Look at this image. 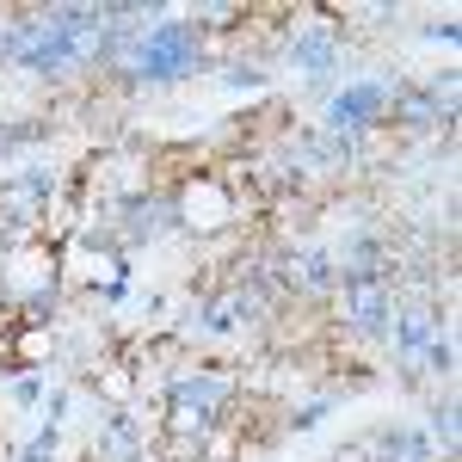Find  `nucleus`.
I'll return each instance as SVG.
<instances>
[{"label": "nucleus", "mask_w": 462, "mask_h": 462, "mask_svg": "<svg viewBox=\"0 0 462 462\" xmlns=\"http://www.w3.org/2000/svg\"><path fill=\"white\" fill-rule=\"evenodd\" d=\"M198 56H204V25L198 19H161L130 50V80H179V74L198 69Z\"/></svg>", "instance_id": "nucleus-1"}, {"label": "nucleus", "mask_w": 462, "mask_h": 462, "mask_svg": "<svg viewBox=\"0 0 462 462\" xmlns=\"http://www.w3.org/2000/svg\"><path fill=\"white\" fill-rule=\"evenodd\" d=\"M339 309H346V327L352 333H389L394 320V278L389 265H339Z\"/></svg>", "instance_id": "nucleus-2"}, {"label": "nucleus", "mask_w": 462, "mask_h": 462, "mask_svg": "<svg viewBox=\"0 0 462 462\" xmlns=\"http://www.w3.org/2000/svg\"><path fill=\"white\" fill-rule=\"evenodd\" d=\"M389 99H394V80H352V87H339L327 99V136L352 143L364 130H376L389 117Z\"/></svg>", "instance_id": "nucleus-3"}, {"label": "nucleus", "mask_w": 462, "mask_h": 462, "mask_svg": "<svg viewBox=\"0 0 462 462\" xmlns=\"http://www.w3.org/2000/svg\"><path fill=\"white\" fill-rule=\"evenodd\" d=\"M450 111H457V99H450V87H444V80H438V87H394V99H389V117L401 124V130L450 124Z\"/></svg>", "instance_id": "nucleus-4"}, {"label": "nucleus", "mask_w": 462, "mask_h": 462, "mask_svg": "<svg viewBox=\"0 0 462 462\" xmlns=\"http://www.w3.org/2000/svg\"><path fill=\"white\" fill-rule=\"evenodd\" d=\"M290 62L309 74V80H327V74L339 69V25H327V19L302 25V32L290 37Z\"/></svg>", "instance_id": "nucleus-5"}, {"label": "nucleus", "mask_w": 462, "mask_h": 462, "mask_svg": "<svg viewBox=\"0 0 462 462\" xmlns=\"http://www.w3.org/2000/svg\"><path fill=\"white\" fill-rule=\"evenodd\" d=\"M93 462H148V444H143V426L130 407H117L106 420V431L93 438Z\"/></svg>", "instance_id": "nucleus-6"}, {"label": "nucleus", "mask_w": 462, "mask_h": 462, "mask_svg": "<svg viewBox=\"0 0 462 462\" xmlns=\"http://www.w3.org/2000/svg\"><path fill=\"white\" fill-rule=\"evenodd\" d=\"M179 222H191V228H216V222H228L235 216V198L216 185V179H204V185H191L185 198H179Z\"/></svg>", "instance_id": "nucleus-7"}, {"label": "nucleus", "mask_w": 462, "mask_h": 462, "mask_svg": "<svg viewBox=\"0 0 462 462\" xmlns=\"http://www.w3.org/2000/svg\"><path fill=\"white\" fill-rule=\"evenodd\" d=\"M364 457L370 462H431V444H426V431H413V426H383L364 444Z\"/></svg>", "instance_id": "nucleus-8"}, {"label": "nucleus", "mask_w": 462, "mask_h": 462, "mask_svg": "<svg viewBox=\"0 0 462 462\" xmlns=\"http://www.w3.org/2000/svg\"><path fill=\"white\" fill-rule=\"evenodd\" d=\"M284 284L296 296H327V290H339V265H333V253H296L284 265Z\"/></svg>", "instance_id": "nucleus-9"}, {"label": "nucleus", "mask_w": 462, "mask_h": 462, "mask_svg": "<svg viewBox=\"0 0 462 462\" xmlns=\"http://www.w3.org/2000/svg\"><path fill=\"white\" fill-rule=\"evenodd\" d=\"M389 333H394V352L401 357H420L431 339H438V315H431V309H407L401 320H389Z\"/></svg>", "instance_id": "nucleus-10"}, {"label": "nucleus", "mask_w": 462, "mask_h": 462, "mask_svg": "<svg viewBox=\"0 0 462 462\" xmlns=\"http://www.w3.org/2000/svg\"><path fill=\"white\" fill-rule=\"evenodd\" d=\"M431 438H444V457H457V401L450 394L431 407Z\"/></svg>", "instance_id": "nucleus-11"}, {"label": "nucleus", "mask_w": 462, "mask_h": 462, "mask_svg": "<svg viewBox=\"0 0 462 462\" xmlns=\"http://www.w3.org/2000/svg\"><path fill=\"white\" fill-rule=\"evenodd\" d=\"M420 357H426V370H431V376H450V370H457V346H450L444 333H438V339H431V346H426Z\"/></svg>", "instance_id": "nucleus-12"}, {"label": "nucleus", "mask_w": 462, "mask_h": 462, "mask_svg": "<svg viewBox=\"0 0 462 462\" xmlns=\"http://www.w3.org/2000/svg\"><path fill=\"white\" fill-rule=\"evenodd\" d=\"M19 462H56V426H43V431H37L32 444L19 450Z\"/></svg>", "instance_id": "nucleus-13"}, {"label": "nucleus", "mask_w": 462, "mask_h": 462, "mask_svg": "<svg viewBox=\"0 0 462 462\" xmlns=\"http://www.w3.org/2000/svg\"><path fill=\"white\" fill-rule=\"evenodd\" d=\"M259 80H265L259 69H235V74H228V87H259Z\"/></svg>", "instance_id": "nucleus-14"}]
</instances>
